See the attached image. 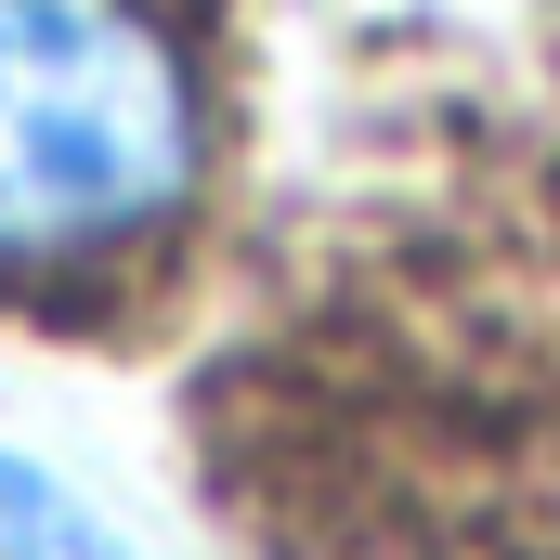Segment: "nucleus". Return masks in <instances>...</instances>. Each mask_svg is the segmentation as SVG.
I'll return each mask as SVG.
<instances>
[{
    "instance_id": "nucleus-1",
    "label": "nucleus",
    "mask_w": 560,
    "mask_h": 560,
    "mask_svg": "<svg viewBox=\"0 0 560 560\" xmlns=\"http://www.w3.org/2000/svg\"><path fill=\"white\" fill-rule=\"evenodd\" d=\"M196 196V66L143 0H0V275H79Z\"/></svg>"
},
{
    "instance_id": "nucleus-2",
    "label": "nucleus",
    "mask_w": 560,
    "mask_h": 560,
    "mask_svg": "<svg viewBox=\"0 0 560 560\" xmlns=\"http://www.w3.org/2000/svg\"><path fill=\"white\" fill-rule=\"evenodd\" d=\"M0 560H143L66 469H39L26 443H0Z\"/></svg>"
}]
</instances>
